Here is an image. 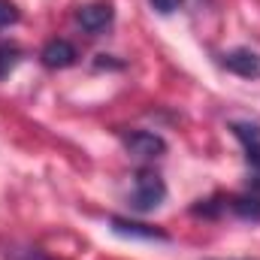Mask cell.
Returning a JSON list of instances; mask_svg holds the SVG:
<instances>
[{
  "label": "cell",
  "instance_id": "cell-1",
  "mask_svg": "<svg viewBox=\"0 0 260 260\" xmlns=\"http://www.w3.org/2000/svg\"><path fill=\"white\" fill-rule=\"evenodd\" d=\"M167 200V185L154 170H139L133 179V209L136 212H151Z\"/></svg>",
  "mask_w": 260,
  "mask_h": 260
},
{
  "label": "cell",
  "instance_id": "cell-2",
  "mask_svg": "<svg viewBox=\"0 0 260 260\" xmlns=\"http://www.w3.org/2000/svg\"><path fill=\"white\" fill-rule=\"evenodd\" d=\"M230 130L245 145V160L251 167V191L260 194V124H254V121H233Z\"/></svg>",
  "mask_w": 260,
  "mask_h": 260
},
{
  "label": "cell",
  "instance_id": "cell-3",
  "mask_svg": "<svg viewBox=\"0 0 260 260\" xmlns=\"http://www.w3.org/2000/svg\"><path fill=\"white\" fill-rule=\"evenodd\" d=\"M76 21L82 24V30H88V34L97 37V34H103L106 27H112V21H115V9H112V3H106V0H94V3L79 6Z\"/></svg>",
  "mask_w": 260,
  "mask_h": 260
},
{
  "label": "cell",
  "instance_id": "cell-4",
  "mask_svg": "<svg viewBox=\"0 0 260 260\" xmlns=\"http://www.w3.org/2000/svg\"><path fill=\"white\" fill-rule=\"evenodd\" d=\"M124 148H127L133 157H142V160H151V157H160L167 151V139L151 133V130H133L124 136Z\"/></svg>",
  "mask_w": 260,
  "mask_h": 260
},
{
  "label": "cell",
  "instance_id": "cell-5",
  "mask_svg": "<svg viewBox=\"0 0 260 260\" xmlns=\"http://www.w3.org/2000/svg\"><path fill=\"white\" fill-rule=\"evenodd\" d=\"M221 64L227 67L230 73L242 76V79H257L260 76V55L251 49H233L221 58Z\"/></svg>",
  "mask_w": 260,
  "mask_h": 260
},
{
  "label": "cell",
  "instance_id": "cell-6",
  "mask_svg": "<svg viewBox=\"0 0 260 260\" xmlns=\"http://www.w3.org/2000/svg\"><path fill=\"white\" fill-rule=\"evenodd\" d=\"M40 58H43V64L49 67V70H67V67L76 64L79 52L67 40H52V43H46V49L40 52Z\"/></svg>",
  "mask_w": 260,
  "mask_h": 260
},
{
  "label": "cell",
  "instance_id": "cell-7",
  "mask_svg": "<svg viewBox=\"0 0 260 260\" xmlns=\"http://www.w3.org/2000/svg\"><path fill=\"white\" fill-rule=\"evenodd\" d=\"M112 230L118 236H133V239H157V242H167L170 236L157 227H148V224H139V221H127V218H112L109 221Z\"/></svg>",
  "mask_w": 260,
  "mask_h": 260
},
{
  "label": "cell",
  "instance_id": "cell-8",
  "mask_svg": "<svg viewBox=\"0 0 260 260\" xmlns=\"http://www.w3.org/2000/svg\"><path fill=\"white\" fill-rule=\"evenodd\" d=\"M227 206H230L233 215H239V218H245V221H260V194L257 191L233 197V200H227Z\"/></svg>",
  "mask_w": 260,
  "mask_h": 260
},
{
  "label": "cell",
  "instance_id": "cell-9",
  "mask_svg": "<svg viewBox=\"0 0 260 260\" xmlns=\"http://www.w3.org/2000/svg\"><path fill=\"white\" fill-rule=\"evenodd\" d=\"M21 61V49L15 43H0V79H6Z\"/></svg>",
  "mask_w": 260,
  "mask_h": 260
},
{
  "label": "cell",
  "instance_id": "cell-10",
  "mask_svg": "<svg viewBox=\"0 0 260 260\" xmlns=\"http://www.w3.org/2000/svg\"><path fill=\"white\" fill-rule=\"evenodd\" d=\"M9 24H18V9L12 0H0V30Z\"/></svg>",
  "mask_w": 260,
  "mask_h": 260
},
{
  "label": "cell",
  "instance_id": "cell-11",
  "mask_svg": "<svg viewBox=\"0 0 260 260\" xmlns=\"http://www.w3.org/2000/svg\"><path fill=\"white\" fill-rule=\"evenodd\" d=\"M151 3V9H157L160 15H170V12H176L185 0H148Z\"/></svg>",
  "mask_w": 260,
  "mask_h": 260
},
{
  "label": "cell",
  "instance_id": "cell-12",
  "mask_svg": "<svg viewBox=\"0 0 260 260\" xmlns=\"http://www.w3.org/2000/svg\"><path fill=\"white\" fill-rule=\"evenodd\" d=\"M12 260H52L49 254H43L40 248H24V251H15Z\"/></svg>",
  "mask_w": 260,
  "mask_h": 260
}]
</instances>
